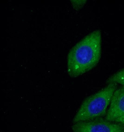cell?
<instances>
[{
	"mask_svg": "<svg viewBox=\"0 0 124 132\" xmlns=\"http://www.w3.org/2000/svg\"><path fill=\"white\" fill-rule=\"evenodd\" d=\"M101 55V33L96 30L83 38L69 51L67 72L77 78L91 71L99 63Z\"/></svg>",
	"mask_w": 124,
	"mask_h": 132,
	"instance_id": "cell-1",
	"label": "cell"
},
{
	"mask_svg": "<svg viewBox=\"0 0 124 132\" xmlns=\"http://www.w3.org/2000/svg\"><path fill=\"white\" fill-rule=\"evenodd\" d=\"M116 84H109L83 102L73 119V122L88 121L106 116Z\"/></svg>",
	"mask_w": 124,
	"mask_h": 132,
	"instance_id": "cell-2",
	"label": "cell"
},
{
	"mask_svg": "<svg viewBox=\"0 0 124 132\" xmlns=\"http://www.w3.org/2000/svg\"><path fill=\"white\" fill-rule=\"evenodd\" d=\"M72 130L74 132H123L124 124L100 117L74 123Z\"/></svg>",
	"mask_w": 124,
	"mask_h": 132,
	"instance_id": "cell-3",
	"label": "cell"
},
{
	"mask_svg": "<svg viewBox=\"0 0 124 132\" xmlns=\"http://www.w3.org/2000/svg\"><path fill=\"white\" fill-rule=\"evenodd\" d=\"M124 116V86L116 89L113 94L105 118L114 121Z\"/></svg>",
	"mask_w": 124,
	"mask_h": 132,
	"instance_id": "cell-4",
	"label": "cell"
},
{
	"mask_svg": "<svg viewBox=\"0 0 124 132\" xmlns=\"http://www.w3.org/2000/svg\"><path fill=\"white\" fill-rule=\"evenodd\" d=\"M106 82L107 84L111 83L120 84L124 86V68L111 76L107 80Z\"/></svg>",
	"mask_w": 124,
	"mask_h": 132,
	"instance_id": "cell-5",
	"label": "cell"
},
{
	"mask_svg": "<svg viewBox=\"0 0 124 132\" xmlns=\"http://www.w3.org/2000/svg\"><path fill=\"white\" fill-rule=\"evenodd\" d=\"M71 2L73 7L77 10L82 8L87 2L86 1H71Z\"/></svg>",
	"mask_w": 124,
	"mask_h": 132,
	"instance_id": "cell-6",
	"label": "cell"
},
{
	"mask_svg": "<svg viewBox=\"0 0 124 132\" xmlns=\"http://www.w3.org/2000/svg\"><path fill=\"white\" fill-rule=\"evenodd\" d=\"M115 122H118V123L124 124V116H122L121 117H120L119 119H118L117 120L115 121Z\"/></svg>",
	"mask_w": 124,
	"mask_h": 132,
	"instance_id": "cell-7",
	"label": "cell"
},
{
	"mask_svg": "<svg viewBox=\"0 0 124 132\" xmlns=\"http://www.w3.org/2000/svg\"></svg>",
	"mask_w": 124,
	"mask_h": 132,
	"instance_id": "cell-8",
	"label": "cell"
}]
</instances>
